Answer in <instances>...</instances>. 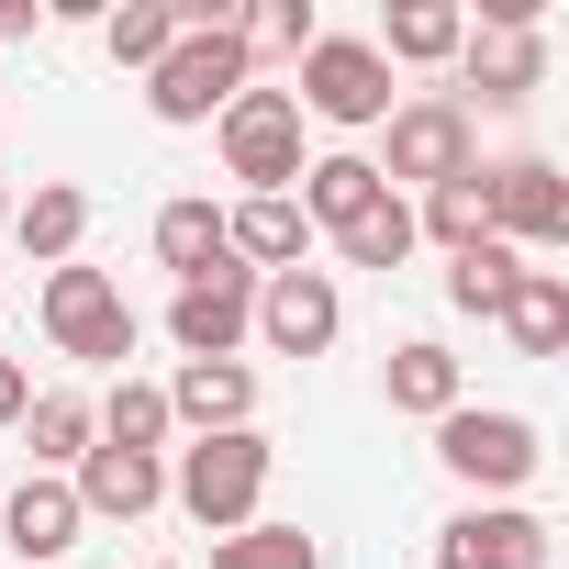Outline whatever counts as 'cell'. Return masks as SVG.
<instances>
[{
	"instance_id": "cell-1",
	"label": "cell",
	"mask_w": 569,
	"mask_h": 569,
	"mask_svg": "<svg viewBox=\"0 0 569 569\" xmlns=\"http://www.w3.org/2000/svg\"><path fill=\"white\" fill-rule=\"evenodd\" d=\"M268 469H279V447H268L257 425H234V436H190L179 469H168V502H179L201 536H234V525H257Z\"/></svg>"
},
{
	"instance_id": "cell-2",
	"label": "cell",
	"mask_w": 569,
	"mask_h": 569,
	"mask_svg": "<svg viewBox=\"0 0 569 569\" xmlns=\"http://www.w3.org/2000/svg\"><path fill=\"white\" fill-rule=\"evenodd\" d=\"M257 68H246V34L234 23H201V34H179L157 68H146V112L157 123H223V101L246 90Z\"/></svg>"
},
{
	"instance_id": "cell-3",
	"label": "cell",
	"mask_w": 569,
	"mask_h": 569,
	"mask_svg": "<svg viewBox=\"0 0 569 569\" xmlns=\"http://www.w3.org/2000/svg\"><path fill=\"white\" fill-rule=\"evenodd\" d=\"M313 123H347V134H369V123H391L402 112V90H391V68H380V46L369 34H313L302 46V90H291Z\"/></svg>"
},
{
	"instance_id": "cell-4",
	"label": "cell",
	"mask_w": 569,
	"mask_h": 569,
	"mask_svg": "<svg viewBox=\"0 0 569 569\" xmlns=\"http://www.w3.org/2000/svg\"><path fill=\"white\" fill-rule=\"evenodd\" d=\"M212 134H223V179H246V201H268V190L302 179V101H291V90H257V79H246Z\"/></svg>"
},
{
	"instance_id": "cell-5",
	"label": "cell",
	"mask_w": 569,
	"mask_h": 569,
	"mask_svg": "<svg viewBox=\"0 0 569 569\" xmlns=\"http://www.w3.org/2000/svg\"><path fill=\"white\" fill-rule=\"evenodd\" d=\"M46 336H57V358H79V369H123L134 358V302L112 291L101 268H46Z\"/></svg>"
},
{
	"instance_id": "cell-6",
	"label": "cell",
	"mask_w": 569,
	"mask_h": 569,
	"mask_svg": "<svg viewBox=\"0 0 569 569\" xmlns=\"http://www.w3.org/2000/svg\"><path fill=\"white\" fill-rule=\"evenodd\" d=\"M480 168V123H469V101H447V90H425V101H402L391 112V168H380V190H447V179H469Z\"/></svg>"
},
{
	"instance_id": "cell-7",
	"label": "cell",
	"mask_w": 569,
	"mask_h": 569,
	"mask_svg": "<svg viewBox=\"0 0 569 569\" xmlns=\"http://www.w3.org/2000/svg\"><path fill=\"white\" fill-rule=\"evenodd\" d=\"M480 201H491V234H502L513 257L569 246V179H558L547 157H502V168H480Z\"/></svg>"
},
{
	"instance_id": "cell-8",
	"label": "cell",
	"mask_w": 569,
	"mask_h": 569,
	"mask_svg": "<svg viewBox=\"0 0 569 569\" xmlns=\"http://www.w3.org/2000/svg\"><path fill=\"white\" fill-rule=\"evenodd\" d=\"M436 458H447L469 491H525L547 447H536V425H525V413H480V402H458V413L436 425Z\"/></svg>"
},
{
	"instance_id": "cell-9",
	"label": "cell",
	"mask_w": 569,
	"mask_h": 569,
	"mask_svg": "<svg viewBox=\"0 0 569 569\" xmlns=\"http://www.w3.org/2000/svg\"><path fill=\"white\" fill-rule=\"evenodd\" d=\"M336 325H347V302H336V279H325V268H279V279H257L246 336H257L268 358H325Z\"/></svg>"
},
{
	"instance_id": "cell-10",
	"label": "cell",
	"mask_w": 569,
	"mask_h": 569,
	"mask_svg": "<svg viewBox=\"0 0 569 569\" xmlns=\"http://www.w3.org/2000/svg\"><path fill=\"white\" fill-rule=\"evenodd\" d=\"M436 569H547V525L525 502H469L436 525Z\"/></svg>"
},
{
	"instance_id": "cell-11",
	"label": "cell",
	"mask_w": 569,
	"mask_h": 569,
	"mask_svg": "<svg viewBox=\"0 0 569 569\" xmlns=\"http://www.w3.org/2000/svg\"><path fill=\"white\" fill-rule=\"evenodd\" d=\"M246 313H257V279L223 257V268L179 279V302H168V336H179V358H234V347H246Z\"/></svg>"
},
{
	"instance_id": "cell-12",
	"label": "cell",
	"mask_w": 569,
	"mask_h": 569,
	"mask_svg": "<svg viewBox=\"0 0 569 569\" xmlns=\"http://www.w3.org/2000/svg\"><path fill=\"white\" fill-rule=\"evenodd\" d=\"M157 391H168V425H190V436L257 425V369L246 358H179V380H157Z\"/></svg>"
},
{
	"instance_id": "cell-13",
	"label": "cell",
	"mask_w": 569,
	"mask_h": 569,
	"mask_svg": "<svg viewBox=\"0 0 569 569\" xmlns=\"http://www.w3.org/2000/svg\"><path fill=\"white\" fill-rule=\"evenodd\" d=\"M68 491H79V513L134 525V513H157V502H168V458H134V447H101V436H90V458L68 469Z\"/></svg>"
},
{
	"instance_id": "cell-14",
	"label": "cell",
	"mask_w": 569,
	"mask_h": 569,
	"mask_svg": "<svg viewBox=\"0 0 569 569\" xmlns=\"http://www.w3.org/2000/svg\"><path fill=\"white\" fill-rule=\"evenodd\" d=\"M458 68H469V90H480L491 112H513L525 90H547V34H502V23H469Z\"/></svg>"
},
{
	"instance_id": "cell-15",
	"label": "cell",
	"mask_w": 569,
	"mask_h": 569,
	"mask_svg": "<svg viewBox=\"0 0 569 569\" xmlns=\"http://www.w3.org/2000/svg\"><path fill=\"white\" fill-rule=\"evenodd\" d=\"M369 46H380V68H458L469 12H458V0H391Z\"/></svg>"
},
{
	"instance_id": "cell-16",
	"label": "cell",
	"mask_w": 569,
	"mask_h": 569,
	"mask_svg": "<svg viewBox=\"0 0 569 569\" xmlns=\"http://www.w3.org/2000/svg\"><path fill=\"white\" fill-rule=\"evenodd\" d=\"M12 234H23L34 268H68L79 234H90V190H79V179H34V190L12 201Z\"/></svg>"
},
{
	"instance_id": "cell-17",
	"label": "cell",
	"mask_w": 569,
	"mask_h": 569,
	"mask_svg": "<svg viewBox=\"0 0 569 569\" xmlns=\"http://www.w3.org/2000/svg\"><path fill=\"white\" fill-rule=\"evenodd\" d=\"M380 391H391V413H425V425H447L469 391H458V358L436 347V336H413V347H391V369H380Z\"/></svg>"
},
{
	"instance_id": "cell-18",
	"label": "cell",
	"mask_w": 569,
	"mask_h": 569,
	"mask_svg": "<svg viewBox=\"0 0 569 569\" xmlns=\"http://www.w3.org/2000/svg\"><path fill=\"white\" fill-rule=\"evenodd\" d=\"M79 525H90V513H79V491H68V480H23V491H12V513H0V536H12L23 558H68V547H79Z\"/></svg>"
},
{
	"instance_id": "cell-19",
	"label": "cell",
	"mask_w": 569,
	"mask_h": 569,
	"mask_svg": "<svg viewBox=\"0 0 569 569\" xmlns=\"http://www.w3.org/2000/svg\"><path fill=\"white\" fill-rule=\"evenodd\" d=\"M291 201H302L313 234H336V223H358V212L380 201V168H369V157H302V190H291Z\"/></svg>"
},
{
	"instance_id": "cell-20",
	"label": "cell",
	"mask_w": 569,
	"mask_h": 569,
	"mask_svg": "<svg viewBox=\"0 0 569 569\" xmlns=\"http://www.w3.org/2000/svg\"><path fill=\"white\" fill-rule=\"evenodd\" d=\"M90 436H101V425H90V402H79V391H34V402H23V447H34V480L79 469V458H90Z\"/></svg>"
},
{
	"instance_id": "cell-21",
	"label": "cell",
	"mask_w": 569,
	"mask_h": 569,
	"mask_svg": "<svg viewBox=\"0 0 569 569\" xmlns=\"http://www.w3.org/2000/svg\"><path fill=\"white\" fill-rule=\"evenodd\" d=\"M513 279H525V257H513L502 234H480V246H458V257H447V302H458V313H480V325H502Z\"/></svg>"
},
{
	"instance_id": "cell-22",
	"label": "cell",
	"mask_w": 569,
	"mask_h": 569,
	"mask_svg": "<svg viewBox=\"0 0 569 569\" xmlns=\"http://www.w3.org/2000/svg\"><path fill=\"white\" fill-rule=\"evenodd\" d=\"M502 336H513L525 358H558V347H569V279H558V268H525V279H513Z\"/></svg>"
},
{
	"instance_id": "cell-23",
	"label": "cell",
	"mask_w": 569,
	"mask_h": 569,
	"mask_svg": "<svg viewBox=\"0 0 569 569\" xmlns=\"http://www.w3.org/2000/svg\"><path fill=\"white\" fill-rule=\"evenodd\" d=\"M90 425H101V447H134V458H157V447L179 436L157 380H112V402H90Z\"/></svg>"
},
{
	"instance_id": "cell-24",
	"label": "cell",
	"mask_w": 569,
	"mask_h": 569,
	"mask_svg": "<svg viewBox=\"0 0 569 569\" xmlns=\"http://www.w3.org/2000/svg\"><path fill=\"white\" fill-rule=\"evenodd\" d=\"M157 268H168V279L223 268V212H212V201H168V212H157Z\"/></svg>"
},
{
	"instance_id": "cell-25",
	"label": "cell",
	"mask_w": 569,
	"mask_h": 569,
	"mask_svg": "<svg viewBox=\"0 0 569 569\" xmlns=\"http://www.w3.org/2000/svg\"><path fill=\"white\" fill-rule=\"evenodd\" d=\"M336 257H347V268H402V257H413V201L380 190L358 223H336Z\"/></svg>"
},
{
	"instance_id": "cell-26",
	"label": "cell",
	"mask_w": 569,
	"mask_h": 569,
	"mask_svg": "<svg viewBox=\"0 0 569 569\" xmlns=\"http://www.w3.org/2000/svg\"><path fill=\"white\" fill-rule=\"evenodd\" d=\"M212 569H325V547L302 536V525H234V536H212Z\"/></svg>"
},
{
	"instance_id": "cell-27",
	"label": "cell",
	"mask_w": 569,
	"mask_h": 569,
	"mask_svg": "<svg viewBox=\"0 0 569 569\" xmlns=\"http://www.w3.org/2000/svg\"><path fill=\"white\" fill-rule=\"evenodd\" d=\"M101 46H112V68H157L179 46V0H123V12H101Z\"/></svg>"
},
{
	"instance_id": "cell-28",
	"label": "cell",
	"mask_w": 569,
	"mask_h": 569,
	"mask_svg": "<svg viewBox=\"0 0 569 569\" xmlns=\"http://www.w3.org/2000/svg\"><path fill=\"white\" fill-rule=\"evenodd\" d=\"M425 234H436L447 257L491 234V201H480V168H469V179H447V190H425V212H413V246H425Z\"/></svg>"
},
{
	"instance_id": "cell-29",
	"label": "cell",
	"mask_w": 569,
	"mask_h": 569,
	"mask_svg": "<svg viewBox=\"0 0 569 569\" xmlns=\"http://www.w3.org/2000/svg\"><path fill=\"white\" fill-rule=\"evenodd\" d=\"M23 402H34V369H23V358H0V425H23Z\"/></svg>"
},
{
	"instance_id": "cell-30",
	"label": "cell",
	"mask_w": 569,
	"mask_h": 569,
	"mask_svg": "<svg viewBox=\"0 0 569 569\" xmlns=\"http://www.w3.org/2000/svg\"><path fill=\"white\" fill-rule=\"evenodd\" d=\"M0 234H12V179H0Z\"/></svg>"
}]
</instances>
